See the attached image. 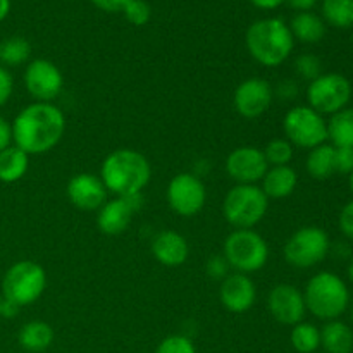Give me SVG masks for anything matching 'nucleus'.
<instances>
[{
    "mask_svg": "<svg viewBox=\"0 0 353 353\" xmlns=\"http://www.w3.org/2000/svg\"><path fill=\"white\" fill-rule=\"evenodd\" d=\"M12 141L28 155H43L54 150L65 133V116L57 105L34 102L14 117Z\"/></svg>",
    "mask_w": 353,
    "mask_h": 353,
    "instance_id": "1",
    "label": "nucleus"
},
{
    "mask_svg": "<svg viewBox=\"0 0 353 353\" xmlns=\"http://www.w3.org/2000/svg\"><path fill=\"white\" fill-rule=\"evenodd\" d=\"M152 168L148 159L133 148H117L110 152L100 168V179L107 192L116 196L141 193L150 183Z\"/></svg>",
    "mask_w": 353,
    "mask_h": 353,
    "instance_id": "2",
    "label": "nucleus"
},
{
    "mask_svg": "<svg viewBox=\"0 0 353 353\" xmlns=\"http://www.w3.org/2000/svg\"><path fill=\"white\" fill-rule=\"evenodd\" d=\"M245 43L255 62L264 68H278L292 55L295 38L285 21L268 17L250 24L245 34Z\"/></svg>",
    "mask_w": 353,
    "mask_h": 353,
    "instance_id": "3",
    "label": "nucleus"
},
{
    "mask_svg": "<svg viewBox=\"0 0 353 353\" xmlns=\"http://www.w3.org/2000/svg\"><path fill=\"white\" fill-rule=\"evenodd\" d=\"M305 307L321 321H336L347 312L350 292L338 274L330 271L317 272L303 290Z\"/></svg>",
    "mask_w": 353,
    "mask_h": 353,
    "instance_id": "4",
    "label": "nucleus"
},
{
    "mask_svg": "<svg viewBox=\"0 0 353 353\" xmlns=\"http://www.w3.org/2000/svg\"><path fill=\"white\" fill-rule=\"evenodd\" d=\"M269 199L259 185H236L223 200V216L234 230H254L265 217Z\"/></svg>",
    "mask_w": 353,
    "mask_h": 353,
    "instance_id": "5",
    "label": "nucleus"
},
{
    "mask_svg": "<svg viewBox=\"0 0 353 353\" xmlns=\"http://www.w3.org/2000/svg\"><path fill=\"white\" fill-rule=\"evenodd\" d=\"M47 288V272L34 261H17L6 271L2 296L17 307L33 305Z\"/></svg>",
    "mask_w": 353,
    "mask_h": 353,
    "instance_id": "6",
    "label": "nucleus"
},
{
    "mask_svg": "<svg viewBox=\"0 0 353 353\" xmlns=\"http://www.w3.org/2000/svg\"><path fill=\"white\" fill-rule=\"evenodd\" d=\"M223 255L234 272L252 274L268 264L269 245L255 230H234L224 240Z\"/></svg>",
    "mask_w": 353,
    "mask_h": 353,
    "instance_id": "7",
    "label": "nucleus"
},
{
    "mask_svg": "<svg viewBox=\"0 0 353 353\" xmlns=\"http://www.w3.org/2000/svg\"><path fill=\"white\" fill-rule=\"evenodd\" d=\"M283 131L293 147L305 150H312L327 141V121L309 105L290 109L283 119Z\"/></svg>",
    "mask_w": 353,
    "mask_h": 353,
    "instance_id": "8",
    "label": "nucleus"
},
{
    "mask_svg": "<svg viewBox=\"0 0 353 353\" xmlns=\"http://www.w3.org/2000/svg\"><path fill=\"white\" fill-rule=\"evenodd\" d=\"M330 248V236L323 228L303 226L288 238L283 254H285L286 262L293 268L310 269L327 257Z\"/></svg>",
    "mask_w": 353,
    "mask_h": 353,
    "instance_id": "9",
    "label": "nucleus"
},
{
    "mask_svg": "<svg viewBox=\"0 0 353 353\" xmlns=\"http://www.w3.org/2000/svg\"><path fill=\"white\" fill-rule=\"evenodd\" d=\"M352 83L340 72H326L309 83L307 100L309 107L319 114H333L347 109L352 99Z\"/></svg>",
    "mask_w": 353,
    "mask_h": 353,
    "instance_id": "10",
    "label": "nucleus"
},
{
    "mask_svg": "<svg viewBox=\"0 0 353 353\" xmlns=\"http://www.w3.org/2000/svg\"><path fill=\"white\" fill-rule=\"evenodd\" d=\"M165 196L172 212L181 217H193L205 205L207 188L200 176L181 172L169 181Z\"/></svg>",
    "mask_w": 353,
    "mask_h": 353,
    "instance_id": "11",
    "label": "nucleus"
},
{
    "mask_svg": "<svg viewBox=\"0 0 353 353\" xmlns=\"http://www.w3.org/2000/svg\"><path fill=\"white\" fill-rule=\"evenodd\" d=\"M24 86L37 102L52 103L64 88L61 69L47 59H34L24 69Z\"/></svg>",
    "mask_w": 353,
    "mask_h": 353,
    "instance_id": "12",
    "label": "nucleus"
},
{
    "mask_svg": "<svg viewBox=\"0 0 353 353\" xmlns=\"http://www.w3.org/2000/svg\"><path fill=\"white\" fill-rule=\"evenodd\" d=\"M224 169L236 185H257L268 172L269 164L261 148L245 145L231 150L224 162Z\"/></svg>",
    "mask_w": 353,
    "mask_h": 353,
    "instance_id": "13",
    "label": "nucleus"
},
{
    "mask_svg": "<svg viewBox=\"0 0 353 353\" xmlns=\"http://www.w3.org/2000/svg\"><path fill=\"white\" fill-rule=\"evenodd\" d=\"M274 100V88L264 78H248L236 86L233 103L236 112L245 119L264 116Z\"/></svg>",
    "mask_w": 353,
    "mask_h": 353,
    "instance_id": "14",
    "label": "nucleus"
},
{
    "mask_svg": "<svg viewBox=\"0 0 353 353\" xmlns=\"http://www.w3.org/2000/svg\"><path fill=\"white\" fill-rule=\"evenodd\" d=\"M268 310L272 319L278 321L279 324L293 327L295 324L302 323L307 314L303 292L288 283L272 286L268 295Z\"/></svg>",
    "mask_w": 353,
    "mask_h": 353,
    "instance_id": "15",
    "label": "nucleus"
},
{
    "mask_svg": "<svg viewBox=\"0 0 353 353\" xmlns=\"http://www.w3.org/2000/svg\"><path fill=\"white\" fill-rule=\"evenodd\" d=\"M65 193H68L69 202L76 209L92 212V210H99L107 202L109 192L100 176L92 174V172H79L69 179Z\"/></svg>",
    "mask_w": 353,
    "mask_h": 353,
    "instance_id": "16",
    "label": "nucleus"
},
{
    "mask_svg": "<svg viewBox=\"0 0 353 353\" xmlns=\"http://www.w3.org/2000/svg\"><path fill=\"white\" fill-rule=\"evenodd\" d=\"M219 300L224 309L231 314H245L255 305L257 288L248 274L231 272L221 281Z\"/></svg>",
    "mask_w": 353,
    "mask_h": 353,
    "instance_id": "17",
    "label": "nucleus"
},
{
    "mask_svg": "<svg viewBox=\"0 0 353 353\" xmlns=\"http://www.w3.org/2000/svg\"><path fill=\"white\" fill-rule=\"evenodd\" d=\"M150 250L159 264L165 265V268H179L188 261L190 245L181 233L165 230L155 234Z\"/></svg>",
    "mask_w": 353,
    "mask_h": 353,
    "instance_id": "18",
    "label": "nucleus"
},
{
    "mask_svg": "<svg viewBox=\"0 0 353 353\" xmlns=\"http://www.w3.org/2000/svg\"><path fill=\"white\" fill-rule=\"evenodd\" d=\"M133 209L128 205L123 196H116L112 200H107L97 214V226L107 236H117L123 234L131 224Z\"/></svg>",
    "mask_w": 353,
    "mask_h": 353,
    "instance_id": "19",
    "label": "nucleus"
},
{
    "mask_svg": "<svg viewBox=\"0 0 353 353\" xmlns=\"http://www.w3.org/2000/svg\"><path fill=\"white\" fill-rule=\"evenodd\" d=\"M261 183L262 192L269 200H281L293 195L299 186V174L292 165H274L268 169Z\"/></svg>",
    "mask_w": 353,
    "mask_h": 353,
    "instance_id": "20",
    "label": "nucleus"
},
{
    "mask_svg": "<svg viewBox=\"0 0 353 353\" xmlns=\"http://www.w3.org/2000/svg\"><path fill=\"white\" fill-rule=\"evenodd\" d=\"M54 330L45 321H30L17 333V341L21 348L31 353H41L54 343Z\"/></svg>",
    "mask_w": 353,
    "mask_h": 353,
    "instance_id": "21",
    "label": "nucleus"
},
{
    "mask_svg": "<svg viewBox=\"0 0 353 353\" xmlns=\"http://www.w3.org/2000/svg\"><path fill=\"white\" fill-rule=\"evenodd\" d=\"M321 347L327 353H352L353 330L343 321H327L321 330Z\"/></svg>",
    "mask_w": 353,
    "mask_h": 353,
    "instance_id": "22",
    "label": "nucleus"
},
{
    "mask_svg": "<svg viewBox=\"0 0 353 353\" xmlns=\"http://www.w3.org/2000/svg\"><path fill=\"white\" fill-rule=\"evenodd\" d=\"M28 169H30V155L19 147L10 145L0 152V181L2 183H7V185L17 183L26 176Z\"/></svg>",
    "mask_w": 353,
    "mask_h": 353,
    "instance_id": "23",
    "label": "nucleus"
},
{
    "mask_svg": "<svg viewBox=\"0 0 353 353\" xmlns=\"http://www.w3.org/2000/svg\"><path fill=\"white\" fill-rule=\"evenodd\" d=\"M293 38L302 43H317L326 34V23L314 12H299L290 23Z\"/></svg>",
    "mask_w": 353,
    "mask_h": 353,
    "instance_id": "24",
    "label": "nucleus"
},
{
    "mask_svg": "<svg viewBox=\"0 0 353 353\" xmlns=\"http://www.w3.org/2000/svg\"><path fill=\"white\" fill-rule=\"evenodd\" d=\"M305 169L310 178L317 181H326L336 172V164H334V147L333 145L323 143L319 147L312 148L307 155Z\"/></svg>",
    "mask_w": 353,
    "mask_h": 353,
    "instance_id": "25",
    "label": "nucleus"
},
{
    "mask_svg": "<svg viewBox=\"0 0 353 353\" xmlns=\"http://www.w3.org/2000/svg\"><path fill=\"white\" fill-rule=\"evenodd\" d=\"M327 140L336 148H353V109H343L327 121Z\"/></svg>",
    "mask_w": 353,
    "mask_h": 353,
    "instance_id": "26",
    "label": "nucleus"
},
{
    "mask_svg": "<svg viewBox=\"0 0 353 353\" xmlns=\"http://www.w3.org/2000/svg\"><path fill=\"white\" fill-rule=\"evenodd\" d=\"M31 57V45L23 37H10L0 41V65L16 68Z\"/></svg>",
    "mask_w": 353,
    "mask_h": 353,
    "instance_id": "27",
    "label": "nucleus"
},
{
    "mask_svg": "<svg viewBox=\"0 0 353 353\" xmlns=\"http://www.w3.org/2000/svg\"><path fill=\"white\" fill-rule=\"evenodd\" d=\"M323 21L340 30L353 26V0H324Z\"/></svg>",
    "mask_w": 353,
    "mask_h": 353,
    "instance_id": "28",
    "label": "nucleus"
},
{
    "mask_svg": "<svg viewBox=\"0 0 353 353\" xmlns=\"http://www.w3.org/2000/svg\"><path fill=\"white\" fill-rule=\"evenodd\" d=\"M292 347L299 353H314L321 347V330L312 323H299L290 334Z\"/></svg>",
    "mask_w": 353,
    "mask_h": 353,
    "instance_id": "29",
    "label": "nucleus"
},
{
    "mask_svg": "<svg viewBox=\"0 0 353 353\" xmlns=\"http://www.w3.org/2000/svg\"><path fill=\"white\" fill-rule=\"evenodd\" d=\"M262 152H264L269 168L290 165V162L293 161V155H295V147L286 138H274L265 145V148H262Z\"/></svg>",
    "mask_w": 353,
    "mask_h": 353,
    "instance_id": "30",
    "label": "nucleus"
},
{
    "mask_svg": "<svg viewBox=\"0 0 353 353\" xmlns=\"http://www.w3.org/2000/svg\"><path fill=\"white\" fill-rule=\"evenodd\" d=\"M295 71L305 81H314L323 74V62L314 54H302L295 61Z\"/></svg>",
    "mask_w": 353,
    "mask_h": 353,
    "instance_id": "31",
    "label": "nucleus"
},
{
    "mask_svg": "<svg viewBox=\"0 0 353 353\" xmlns=\"http://www.w3.org/2000/svg\"><path fill=\"white\" fill-rule=\"evenodd\" d=\"M155 353H196V348L188 336L171 334L159 343Z\"/></svg>",
    "mask_w": 353,
    "mask_h": 353,
    "instance_id": "32",
    "label": "nucleus"
},
{
    "mask_svg": "<svg viewBox=\"0 0 353 353\" xmlns=\"http://www.w3.org/2000/svg\"><path fill=\"white\" fill-rule=\"evenodd\" d=\"M123 14L126 16V19L130 21L134 26H145V24L150 21L152 10L145 0H130L128 6L124 7Z\"/></svg>",
    "mask_w": 353,
    "mask_h": 353,
    "instance_id": "33",
    "label": "nucleus"
},
{
    "mask_svg": "<svg viewBox=\"0 0 353 353\" xmlns=\"http://www.w3.org/2000/svg\"><path fill=\"white\" fill-rule=\"evenodd\" d=\"M205 271L209 278L216 279V281H223L224 278L231 274V268L226 259H224V255H212V257H209L205 264Z\"/></svg>",
    "mask_w": 353,
    "mask_h": 353,
    "instance_id": "34",
    "label": "nucleus"
},
{
    "mask_svg": "<svg viewBox=\"0 0 353 353\" xmlns=\"http://www.w3.org/2000/svg\"><path fill=\"white\" fill-rule=\"evenodd\" d=\"M334 164H336V172L350 174L353 171V148L334 147Z\"/></svg>",
    "mask_w": 353,
    "mask_h": 353,
    "instance_id": "35",
    "label": "nucleus"
},
{
    "mask_svg": "<svg viewBox=\"0 0 353 353\" xmlns=\"http://www.w3.org/2000/svg\"><path fill=\"white\" fill-rule=\"evenodd\" d=\"M14 92V78L10 71L3 65H0V107L6 105L10 100Z\"/></svg>",
    "mask_w": 353,
    "mask_h": 353,
    "instance_id": "36",
    "label": "nucleus"
},
{
    "mask_svg": "<svg viewBox=\"0 0 353 353\" xmlns=\"http://www.w3.org/2000/svg\"><path fill=\"white\" fill-rule=\"evenodd\" d=\"M299 95V85L295 79H283L274 88V97L281 100H293Z\"/></svg>",
    "mask_w": 353,
    "mask_h": 353,
    "instance_id": "37",
    "label": "nucleus"
},
{
    "mask_svg": "<svg viewBox=\"0 0 353 353\" xmlns=\"http://www.w3.org/2000/svg\"><path fill=\"white\" fill-rule=\"evenodd\" d=\"M340 230L341 233L353 241V200L341 209L340 212Z\"/></svg>",
    "mask_w": 353,
    "mask_h": 353,
    "instance_id": "38",
    "label": "nucleus"
},
{
    "mask_svg": "<svg viewBox=\"0 0 353 353\" xmlns=\"http://www.w3.org/2000/svg\"><path fill=\"white\" fill-rule=\"evenodd\" d=\"M90 2L105 12H123L130 0H90Z\"/></svg>",
    "mask_w": 353,
    "mask_h": 353,
    "instance_id": "39",
    "label": "nucleus"
},
{
    "mask_svg": "<svg viewBox=\"0 0 353 353\" xmlns=\"http://www.w3.org/2000/svg\"><path fill=\"white\" fill-rule=\"evenodd\" d=\"M12 145V128L6 117L0 116V152Z\"/></svg>",
    "mask_w": 353,
    "mask_h": 353,
    "instance_id": "40",
    "label": "nucleus"
},
{
    "mask_svg": "<svg viewBox=\"0 0 353 353\" xmlns=\"http://www.w3.org/2000/svg\"><path fill=\"white\" fill-rule=\"evenodd\" d=\"M21 310V307H17L16 303L9 302V300L3 299V305H2V317L3 319H12V317L17 316V312Z\"/></svg>",
    "mask_w": 353,
    "mask_h": 353,
    "instance_id": "41",
    "label": "nucleus"
},
{
    "mask_svg": "<svg viewBox=\"0 0 353 353\" xmlns=\"http://www.w3.org/2000/svg\"><path fill=\"white\" fill-rule=\"evenodd\" d=\"M288 2L293 9L300 10V12H309V10L316 6L317 0H288Z\"/></svg>",
    "mask_w": 353,
    "mask_h": 353,
    "instance_id": "42",
    "label": "nucleus"
},
{
    "mask_svg": "<svg viewBox=\"0 0 353 353\" xmlns=\"http://www.w3.org/2000/svg\"><path fill=\"white\" fill-rule=\"evenodd\" d=\"M250 2L254 3L255 7H259V9L271 10V9H276V7H279L281 3H285L286 0H250Z\"/></svg>",
    "mask_w": 353,
    "mask_h": 353,
    "instance_id": "43",
    "label": "nucleus"
},
{
    "mask_svg": "<svg viewBox=\"0 0 353 353\" xmlns=\"http://www.w3.org/2000/svg\"><path fill=\"white\" fill-rule=\"evenodd\" d=\"M10 12V0H0V23L9 16Z\"/></svg>",
    "mask_w": 353,
    "mask_h": 353,
    "instance_id": "44",
    "label": "nucleus"
},
{
    "mask_svg": "<svg viewBox=\"0 0 353 353\" xmlns=\"http://www.w3.org/2000/svg\"><path fill=\"white\" fill-rule=\"evenodd\" d=\"M348 278H350V281L353 283V259L350 261V265H348Z\"/></svg>",
    "mask_w": 353,
    "mask_h": 353,
    "instance_id": "45",
    "label": "nucleus"
},
{
    "mask_svg": "<svg viewBox=\"0 0 353 353\" xmlns=\"http://www.w3.org/2000/svg\"><path fill=\"white\" fill-rule=\"evenodd\" d=\"M348 186H350V192L353 193V171L348 174Z\"/></svg>",
    "mask_w": 353,
    "mask_h": 353,
    "instance_id": "46",
    "label": "nucleus"
},
{
    "mask_svg": "<svg viewBox=\"0 0 353 353\" xmlns=\"http://www.w3.org/2000/svg\"><path fill=\"white\" fill-rule=\"evenodd\" d=\"M2 305H3V296L0 295V317H2Z\"/></svg>",
    "mask_w": 353,
    "mask_h": 353,
    "instance_id": "47",
    "label": "nucleus"
},
{
    "mask_svg": "<svg viewBox=\"0 0 353 353\" xmlns=\"http://www.w3.org/2000/svg\"><path fill=\"white\" fill-rule=\"evenodd\" d=\"M350 317H352V323H353V309H352V312H350Z\"/></svg>",
    "mask_w": 353,
    "mask_h": 353,
    "instance_id": "48",
    "label": "nucleus"
},
{
    "mask_svg": "<svg viewBox=\"0 0 353 353\" xmlns=\"http://www.w3.org/2000/svg\"><path fill=\"white\" fill-rule=\"evenodd\" d=\"M352 41H353V37H352Z\"/></svg>",
    "mask_w": 353,
    "mask_h": 353,
    "instance_id": "49",
    "label": "nucleus"
}]
</instances>
